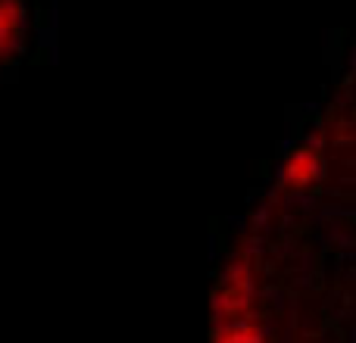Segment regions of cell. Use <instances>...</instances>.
Wrapping results in <instances>:
<instances>
[{"label":"cell","mask_w":356,"mask_h":343,"mask_svg":"<svg viewBox=\"0 0 356 343\" xmlns=\"http://www.w3.org/2000/svg\"><path fill=\"white\" fill-rule=\"evenodd\" d=\"M16 16H19V3H16V0H0V44L13 37Z\"/></svg>","instance_id":"obj_2"},{"label":"cell","mask_w":356,"mask_h":343,"mask_svg":"<svg viewBox=\"0 0 356 343\" xmlns=\"http://www.w3.org/2000/svg\"><path fill=\"white\" fill-rule=\"evenodd\" d=\"M316 175H319V153L316 150H300L297 156H291L288 178L294 184H309Z\"/></svg>","instance_id":"obj_1"}]
</instances>
